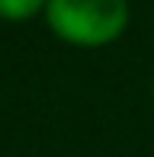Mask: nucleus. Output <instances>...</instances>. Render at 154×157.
<instances>
[{"label": "nucleus", "instance_id": "f257e3e1", "mask_svg": "<svg viewBox=\"0 0 154 157\" xmlns=\"http://www.w3.org/2000/svg\"><path fill=\"white\" fill-rule=\"evenodd\" d=\"M48 26L55 35L80 48L109 45L129 23L125 0H48Z\"/></svg>", "mask_w": 154, "mask_h": 157}, {"label": "nucleus", "instance_id": "f03ea898", "mask_svg": "<svg viewBox=\"0 0 154 157\" xmlns=\"http://www.w3.org/2000/svg\"><path fill=\"white\" fill-rule=\"evenodd\" d=\"M48 0H0V19L10 23H26L32 19L39 10H45Z\"/></svg>", "mask_w": 154, "mask_h": 157}]
</instances>
